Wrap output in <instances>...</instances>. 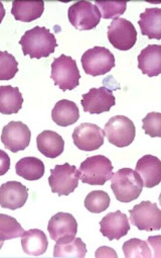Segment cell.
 I'll return each mask as SVG.
<instances>
[{
	"instance_id": "cell-24",
	"label": "cell",
	"mask_w": 161,
	"mask_h": 258,
	"mask_svg": "<svg viewBox=\"0 0 161 258\" xmlns=\"http://www.w3.org/2000/svg\"><path fill=\"white\" fill-rule=\"evenodd\" d=\"M24 103V97L18 87L0 86V113H18Z\"/></svg>"
},
{
	"instance_id": "cell-22",
	"label": "cell",
	"mask_w": 161,
	"mask_h": 258,
	"mask_svg": "<svg viewBox=\"0 0 161 258\" xmlns=\"http://www.w3.org/2000/svg\"><path fill=\"white\" fill-rule=\"evenodd\" d=\"M45 11L44 2H14L12 15L17 21L32 23L40 19Z\"/></svg>"
},
{
	"instance_id": "cell-35",
	"label": "cell",
	"mask_w": 161,
	"mask_h": 258,
	"mask_svg": "<svg viewBox=\"0 0 161 258\" xmlns=\"http://www.w3.org/2000/svg\"><path fill=\"white\" fill-rule=\"evenodd\" d=\"M5 17H6V9L3 3H0V24H2V22L4 21Z\"/></svg>"
},
{
	"instance_id": "cell-28",
	"label": "cell",
	"mask_w": 161,
	"mask_h": 258,
	"mask_svg": "<svg viewBox=\"0 0 161 258\" xmlns=\"http://www.w3.org/2000/svg\"><path fill=\"white\" fill-rule=\"evenodd\" d=\"M111 200L109 195L103 190L91 191L85 199L86 209L94 214H100L106 211L110 206Z\"/></svg>"
},
{
	"instance_id": "cell-2",
	"label": "cell",
	"mask_w": 161,
	"mask_h": 258,
	"mask_svg": "<svg viewBox=\"0 0 161 258\" xmlns=\"http://www.w3.org/2000/svg\"><path fill=\"white\" fill-rule=\"evenodd\" d=\"M110 180L115 198L121 203H130L137 200L143 189L140 176L131 168L118 170Z\"/></svg>"
},
{
	"instance_id": "cell-34",
	"label": "cell",
	"mask_w": 161,
	"mask_h": 258,
	"mask_svg": "<svg viewBox=\"0 0 161 258\" xmlns=\"http://www.w3.org/2000/svg\"><path fill=\"white\" fill-rule=\"evenodd\" d=\"M104 256H110V257H117V253L114 251V249L110 247H100L96 252V257H104Z\"/></svg>"
},
{
	"instance_id": "cell-29",
	"label": "cell",
	"mask_w": 161,
	"mask_h": 258,
	"mask_svg": "<svg viewBox=\"0 0 161 258\" xmlns=\"http://www.w3.org/2000/svg\"><path fill=\"white\" fill-rule=\"evenodd\" d=\"M122 248L126 258H150L152 256L148 244L138 238H132L126 241Z\"/></svg>"
},
{
	"instance_id": "cell-30",
	"label": "cell",
	"mask_w": 161,
	"mask_h": 258,
	"mask_svg": "<svg viewBox=\"0 0 161 258\" xmlns=\"http://www.w3.org/2000/svg\"><path fill=\"white\" fill-rule=\"evenodd\" d=\"M19 63L15 56L7 51H0V80L13 79L19 72Z\"/></svg>"
},
{
	"instance_id": "cell-36",
	"label": "cell",
	"mask_w": 161,
	"mask_h": 258,
	"mask_svg": "<svg viewBox=\"0 0 161 258\" xmlns=\"http://www.w3.org/2000/svg\"><path fill=\"white\" fill-rule=\"evenodd\" d=\"M3 246H4V241H2V240H0V249H2V248H3Z\"/></svg>"
},
{
	"instance_id": "cell-27",
	"label": "cell",
	"mask_w": 161,
	"mask_h": 258,
	"mask_svg": "<svg viewBox=\"0 0 161 258\" xmlns=\"http://www.w3.org/2000/svg\"><path fill=\"white\" fill-rule=\"evenodd\" d=\"M25 232L17 219L6 214H0V240L16 239L22 237Z\"/></svg>"
},
{
	"instance_id": "cell-32",
	"label": "cell",
	"mask_w": 161,
	"mask_h": 258,
	"mask_svg": "<svg viewBox=\"0 0 161 258\" xmlns=\"http://www.w3.org/2000/svg\"><path fill=\"white\" fill-rule=\"evenodd\" d=\"M142 128L145 134L155 138L161 137V113L160 112H149L143 119Z\"/></svg>"
},
{
	"instance_id": "cell-9",
	"label": "cell",
	"mask_w": 161,
	"mask_h": 258,
	"mask_svg": "<svg viewBox=\"0 0 161 258\" xmlns=\"http://www.w3.org/2000/svg\"><path fill=\"white\" fill-rule=\"evenodd\" d=\"M70 23L79 31L95 29L101 21V14L97 7L89 2L74 4L68 12Z\"/></svg>"
},
{
	"instance_id": "cell-16",
	"label": "cell",
	"mask_w": 161,
	"mask_h": 258,
	"mask_svg": "<svg viewBox=\"0 0 161 258\" xmlns=\"http://www.w3.org/2000/svg\"><path fill=\"white\" fill-rule=\"evenodd\" d=\"M100 232L110 241L121 239L126 236L130 230L129 220L121 211L107 214L100 221Z\"/></svg>"
},
{
	"instance_id": "cell-19",
	"label": "cell",
	"mask_w": 161,
	"mask_h": 258,
	"mask_svg": "<svg viewBox=\"0 0 161 258\" xmlns=\"http://www.w3.org/2000/svg\"><path fill=\"white\" fill-rule=\"evenodd\" d=\"M39 151L48 158L59 157L65 149V141L54 131H44L37 138Z\"/></svg>"
},
{
	"instance_id": "cell-4",
	"label": "cell",
	"mask_w": 161,
	"mask_h": 258,
	"mask_svg": "<svg viewBox=\"0 0 161 258\" xmlns=\"http://www.w3.org/2000/svg\"><path fill=\"white\" fill-rule=\"evenodd\" d=\"M51 78L63 91L75 89L81 78L76 60L66 55L56 58L52 64Z\"/></svg>"
},
{
	"instance_id": "cell-8",
	"label": "cell",
	"mask_w": 161,
	"mask_h": 258,
	"mask_svg": "<svg viewBox=\"0 0 161 258\" xmlns=\"http://www.w3.org/2000/svg\"><path fill=\"white\" fill-rule=\"evenodd\" d=\"M130 221L141 231H158L161 228V211L151 202H142L130 210Z\"/></svg>"
},
{
	"instance_id": "cell-18",
	"label": "cell",
	"mask_w": 161,
	"mask_h": 258,
	"mask_svg": "<svg viewBox=\"0 0 161 258\" xmlns=\"http://www.w3.org/2000/svg\"><path fill=\"white\" fill-rule=\"evenodd\" d=\"M138 68L149 77L161 73V46L148 45L138 56Z\"/></svg>"
},
{
	"instance_id": "cell-23",
	"label": "cell",
	"mask_w": 161,
	"mask_h": 258,
	"mask_svg": "<svg viewBox=\"0 0 161 258\" xmlns=\"http://www.w3.org/2000/svg\"><path fill=\"white\" fill-rule=\"evenodd\" d=\"M22 246L28 255H43L49 246L46 234L39 229H31L26 231L22 236Z\"/></svg>"
},
{
	"instance_id": "cell-14",
	"label": "cell",
	"mask_w": 161,
	"mask_h": 258,
	"mask_svg": "<svg viewBox=\"0 0 161 258\" xmlns=\"http://www.w3.org/2000/svg\"><path fill=\"white\" fill-rule=\"evenodd\" d=\"M116 103L112 91L106 87L91 88L88 93L83 94L82 105L84 111L91 114H99L109 111Z\"/></svg>"
},
{
	"instance_id": "cell-11",
	"label": "cell",
	"mask_w": 161,
	"mask_h": 258,
	"mask_svg": "<svg viewBox=\"0 0 161 258\" xmlns=\"http://www.w3.org/2000/svg\"><path fill=\"white\" fill-rule=\"evenodd\" d=\"M105 132L92 122H83L78 125L73 133V141L77 148L82 151H95L104 144Z\"/></svg>"
},
{
	"instance_id": "cell-17",
	"label": "cell",
	"mask_w": 161,
	"mask_h": 258,
	"mask_svg": "<svg viewBox=\"0 0 161 258\" xmlns=\"http://www.w3.org/2000/svg\"><path fill=\"white\" fill-rule=\"evenodd\" d=\"M136 172L140 176L143 186L152 188L161 181V162L156 156L145 155L138 160Z\"/></svg>"
},
{
	"instance_id": "cell-6",
	"label": "cell",
	"mask_w": 161,
	"mask_h": 258,
	"mask_svg": "<svg viewBox=\"0 0 161 258\" xmlns=\"http://www.w3.org/2000/svg\"><path fill=\"white\" fill-rule=\"evenodd\" d=\"M80 171L75 165L65 163L57 165L51 170L49 183L54 194L58 196H69L79 185Z\"/></svg>"
},
{
	"instance_id": "cell-31",
	"label": "cell",
	"mask_w": 161,
	"mask_h": 258,
	"mask_svg": "<svg viewBox=\"0 0 161 258\" xmlns=\"http://www.w3.org/2000/svg\"><path fill=\"white\" fill-rule=\"evenodd\" d=\"M95 6L101 12V18L105 20H115L117 17L122 16L127 9V3L125 2H96Z\"/></svg>"
},
{
	"instance_id": "cell-13",
	"label": "cell",
	"mask_w": 161,
	"mask_h": 258,
	"mask_svg": "<svg viewBox=\"0 0 161 258\" xmlns=\"http://www.w3.org/2000/svg\"><path fill=\"white\" fill-rule=\"evenodd\" d=\"M50 237L56 242H69L78 232V223L69 213H58L51 218L48 226Z\"/></svg>"
},
{
	"instance_id": "cell-5",
	"label": "cell",
	"mask_w": 161,
	"mask_h": 258,
	"mask_svg": "<svg viewBox=\"0 0 161 258\" xmlns=\"http://www.w3.org/2000/svg\"><path fill=\"white\" fill-rule=\"evenodd\" d=\"M104 132L111 144L123 148L129 146L134 141L136 127L129 117L125 115H115L105 124Z\"/></svg>"
},
{
	"instance_id": "cell-1",
	"label": "cell",
	"mask_w": 161,
	"mask_h": 258,
	"mask_svg": "<svg viewBox=\"0 0 161 258\" xmlns=\"http://www.w3.org/2000/svg\"><path fill=\"white\" fill-rule=\"evenodd\" d=\"M25 56L32 59L47 58L53 54L58 47L56 37L45 27H35L25 33L20 41Z\"/></svg>"
},
{
	"instance_id": "cell-7",
	"label": "cell",
	"mask_w": 161,
	"mask_h": 258,
	"mask_svg": "<svg viewBox=\"0 0 161 258\" xmlns=\"http://www.w3.org/2000/svg\"><path fill=\"white\" fill-rule=\"evenodd\" d=\"M81 61L84 71L94 77L105 75L115 67L114 55L104 47L89 49L84 53Z\"/></svg>"
},
{
	"instance_id": "cell-26",
	"label": "cell",
	"mask_w": 161,
	"mask_h": 258,
	"mask_svg": "<svg viewBox=\"0 0 161 258\" xmlns=\"http://www.w3.org/2000/svg\"><path fill=\"white\" fill-rule=\"evenodd\" d=\"M87 253L86 244L81 238H74L69 242H57L54 248L56 257H78L84 258Z\"/></svg>"
},
{
	"instance_id": "cell-12",
	"label": "cell",
	"mask_w": 161,
	"mask_h": 258,
	"mask_svg": "<svg viewBox=\"0 0 161 258\" xmlns=\"http://www.w3.org/2000/svg\"><path fill=\"white\" fill-rule=\"evenodd\" d=\"M32 133L29 126L22 121H11L3 130L2 142L7 149L17 153L28 148Z\"/></svg>"
},
{
	"instance_id": "cell-25",
	"label": "cell",
	"mask_w": 161,
	"mask_h": 258,
	"mask_svg": "<svg viewBox=\"0 0 161 258\" xmlns=\"http://www.w3.org/2000/svg\"><path fill=\"white\" fill-rule=\"evenodd\" d=\"M16 171L27 180H39L45 174V164L37 157H25L17 163Z\"/></svg>"
},
{
	"instance_id": "cell-21",
	"label": "cell",
	"mask_w": 161,
	"mask_h": 258,
	"mask_svg": "<svg viewBox=\"0 0 161 258\" xmlns=\"http://www.w3.org/2000/svg\"><path fill=\"white\" fill-rule=\"evenodd\" d=\"M53 120L61 126H68L80 118V110L78 105L71 100L62 99L57 102L52 110Z\"/></svg>"
},
{
	"instance_id": "cell-20",
	"label": "cell",
	"mask_w": 161,
	"mask_h": 258,
	"mask_svg": "<svg viewBox=\"0 0 161 258\" xmlns=\"http://www.w3.org/2000/svg\"><path fill=\"white\" fill-rule=\"evenodd\" d=\"M138 25L141 34L148 39L160 40L161 39V10L158 8L146 9L140 15Z\"/></svg>"
},
{
	"instance_id": "cell-10",
	"label": "cell",
	"mask_w": 161,
	"mask_h": 258,
	"mask_svg": "<svg viewBox=\"0 0 161 258\" xmlns=\"http://www.w3.org/2000/svg\"><path fill=\"white\" fill-rule=\"evenodd\" d=\"M108 40L115 49L128 51L136 44L137 31L128 20L115 19L108 27Z\"/></svg>"
},
{
	"instance_id": "cell-3",
	"label": "cell",
	"mask_w": 161,
	"mask_h": 258,
	"mask_svg": "<svg viewBox=\"0 0 161 258\" xmlns=\"http://www.w3.org/2000/svg\"><path fill=\"white\" fill-rule=\"evenodd\" d=\"M80 179L89 185H104L113 175V164L107 157L96 155L87 158L80 166Z\"/></svg>"
},
{
	"instance_id": "cell-33",
	"label": "cell",
	"mask_w": 161,
	"mask_h": 258,
	"mask_svg": "<svg viewBox=\"0 0 161 258\" xmlns=\"http://www.w3.org/2000/svg\"><path fill=\"white\" fill-rule=\"evenodd\" d=\"M11 168V158L4 150H0V176L8 173Z\"/></svg>"
},
{
	"instance_id": "cell-15",
	"label": "cell",
	"mask_w": 161,
	"mask_h": 258,
	"mask_svg": "<svg viewBox=\"0 0 161 258\" xmlns=\"http://www.w3.org/2000/svg\"><path fill=\"white\" fill-rule=\"evenodd\" d=\"M29 198V189L22 182L9 181L0 186V207L9 210L23 208Z\"/></svg>"
}]
</instances>
